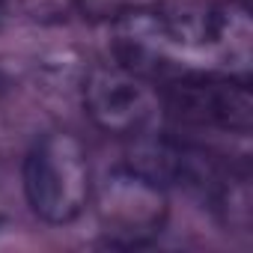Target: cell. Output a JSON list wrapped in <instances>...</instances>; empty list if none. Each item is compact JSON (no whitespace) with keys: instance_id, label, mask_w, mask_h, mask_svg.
Here are the masks:
<instances>
[{"instance_id":"1","label":"cell","mask_w":253,"mask_h":253,"mask_svg":"<svg viewBox=\"0 0 253 253\" xmlns=\"http://www.w3.org/2000/svg\"><path fill=\"white\" fill-rule=\"evenodd\" d=\"M116 66L155 75L244 78L253 63V21L238 3H173L113 18Z\"/></svg>"},{"instance_id":"2","label":"cell","mask_w":253,"mask_h":253,"mask_svg":"<svg viewBox=\"0 0 253 253\" xmlns=\"http://www.w3.org/2000/svg\"><path fill=\"white\" fill-rule=\"evenodd\" d=\"M24 194L48 223H72L89 203V161L84 143L69 131L45 134L24 161Z\"/></svg>"},{"instance_id":"3","label":"cell","mask_w":253,"mask_h":253,"mask_svg":"<svg viewBox=\"0 0 253 253\" xmlns=\"http://www.w3.org/2000/svg\"><path fill=\"white\" fill-rule=\"evenodd\" d=\"M95 209L101 232L119 247L149 244L161 235L170 214L167 191L128 164L104 173L95 191Z\"/></svg>"},{"instance_id":"4","label":"cell","mask_w":253,"mask_h":253,"mask_svg":"<svg viewBox=\"0 0 253 253\" xmlns=\"http://www.w3.org/2000/svg\"><path fill=\"white\" fill-rule=\"evenodd\" d=\"M81 89L89 119L107 134L146 137L164 119V101L158 89L143 75L122 66L92 69Z\"/></svg>"},{"instance_id":"5","label":"cell","mask_w":253,"mask_h":253,"mask_svg":"<svg viewBox=\"0 0 253 253\" xmlns=\"http://www.w3.org/2000/svg\"><path fill=\"white\" fill-rule=\"evenodd\" d=\"M164 110L194 128H214L223 134H250L253 95L244 84L223 75H185L164 92Z\"/></svg>"},{"instance_id":"6","label":"cell","mask_w":253,"mask_h":253,"mask_svg":"<svg viewBox=\"0 0 253 253\" xmlns=\"http://www.w3.org/2000/svg\"><path fill=\"white\" fill-rule=\"evenodd\" d=\"M75 3L89 18H119L128 9H140L146 0H75Z\"/></svg>"},{"instance_id":"7","label":"cell","mask_w":253,"mask_h":253,"mask_svg":"<svg viewBox=\"0 0 253 253\" xmlns=\"http://www.w3.org/2000/svg\"><path fill=\"white\" fill-rule=\"evenodd\" d=\"M72 3L75 0H21L27 15L36 21H60V18H66Z\"/></svg>"},{"instance_id":"8","label":"cell","mask_w":253,"mask_h":253,"mask_svg":"<svg viewBox=\"0 0 253 253\" xmlns=\"http://www.w3.org/2000/svg\"><path fill=\"white\" fill-rule=\"evenodd\" d=\"M3 89H6V81H3V75H0V95H3Z\"/></svg>"},{"instance_id":"9","label":"cell","mask_w":253,"mask_h":253,"mask_svg":"<svg viewBox=\"0 0 253 253\" xmlns=\"http://www.w3.org/2000/svg\"><path fill=\"white\" fill-rule=\"evenodd\" d=\"M0 15H3V0H0Z\"/></svg>"},{"instance_id":"10","label":"cell","mask_w":253,"mask_h":253,"mask_svg":"<svg viewBox=\"0 0 253 253\" xmlns=\"http://www.w3.org/2000/svg\"><path fill=\"white\" fill-rule=\"evenodd\" d=\"M0 226H3V217H0Z\"/></svg>"}]
</instances>
